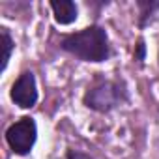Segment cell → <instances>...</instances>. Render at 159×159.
<instances>
[{
	"instance_id": "4",
	"label": "cell",
	"mask_w": 159,
	"mask_h": 159,
	"mask_svg": "<svg viewBox=\"0 0 159 159\" xmlns=\"http://www.w3.org/2000/svg\"><path fill=\"white\" fill-rule=\"evenodd\" d=\"M10 99L15 107L28 111L34 109L39 101V90H38V81L36 73L32 69H23L17 79L11 83L10 88Z\"/></svg>"
},
{
	"instance_id": "8",
	"label": "cell",
	"mask_w": 159,
	"mask_h": 159,
	"mask_svg": "<svg viewBox=\"0 0 159 159\" xmlns=\"http://www.w3.org/2000/svg\"><path fill=\"white\" fill-rule=\"evenodd\" d=\"M146 58H148V45H146L144 36H139V38L135 39V43H133V54H131V60H133L135 66L144 67Z\"/></svg>"
},
{
	"instance_id": "9",
	"label": "cell",
	"mask_w": 159,
	"mask_h": 159,
	"mask_svg": "<svg viewBox=\"0 0 159 159\" xmlns=\"http://www.w3.org/2000/svg\"><path fill=\"white\" fill-rule=\"evenodd\" d=\"M64 159H94L88 152L84 150H79V148H71L67 146L66 152H64Z\"/></svg>"
},
{
	"instance_id": "6",
	"label": "cell",
	"mask_w": 159,
	"mask_h": 159,
	"mask_svg": "<svg viewBox=\"0 0 159 159\" xmlns=\"http://www.w3.org/2000/svg\"><path fill=\"white\" fill-rule=\"evenodd\" d=\"M137 6V28L146 30L159 17V0H135Z\"/></svg>"
},
{
	"instance_id": "7",
	"label": "cell",
	"mask_w": 159,
	"mask_h": 159,
	"mask_svg": "<svg viewBox=\"0 0 159 159\" xmlns=\"http://www.w3.org/2000/svg\"><path fill=\"white\" fill-rule=\"evenodd\" d=\"M0 43H2V66H0V71H6L8 66H10V60L13 56V51H15V39L10 32L8 26H0Z\"/></svg>"
},
{
	"instance_id": "10",
	"label": "cell",
	"mask_w": 159,
	"mask_h": 159,
	"mask_svg": "<svg viewBox=\"0 0 159 159\" xmlns=\"http://www.w3.org/2000/svg\"><path fill=\"white\" fill-rule=\"evenodd\" d=\"M157 66H159V47H157Z\"/></svg>"
},
{
	"instance_id": "2",
	"label": "cell",
	"mask_w": 159,
	"mask_h": 159,
	"mask_svg": "<svg viewBox=\"0 0 159 159\" xmlns=\"http://www.w3.org/2000/svg\"><path fill=\"white\" fill-rule=\"evenodd\" d=\"M131 101V90L124 77H107L105 73H94L90 84L84 88L81 103L84 109L96 114H111Z\"/></svg>"
},
{
	"instance_id": "1",
	"label": "cell",
	"mask_w": 159,
	"mask_h": 159,
	"mask_svg": "<svg viewBox=\"0 0 159 159\" xmlns=\"http://www.w3.org/2000/svg\"><path fill=\"white\" fill-rule=\"evenodd\" d=\"M60 51L84 64H105L116 56L114 45L107 28L99 23L84 26L83 30L62 34L58 39Z\"/></svg>"
},
{
	"instance_id": "5",
	"label": "cell",
	"mask_w": 159,
	"mask_h": 159,
	"mask_svg": "<svg viewBox=\"0 0 159 159\" xmlns=\"http://www.w3.org/2000/svg\"><path fill=\"white\" fill-rule=\"evenodd\" d=\"M49 10L58 26H69L79 19V4L73 0H51Z\"/></svg>"
},
{
	"instance_id": "3",
	"label": "cell",
	"mask_w": 159,
	"mask_h": 159,
	"mask_svg": "<svg viewBox=\"0 0 159 159\" xmlns=\"http://www.w3.org/2000/svg\"><path fill=\"white\" fill-rule=\"evenodd\" d=\"M4 139L8 148L17 157H26L32 153L36 142H38V122L32 116H21L15 122H11L6 131Z\"/></svg>"
}]
</instances>
